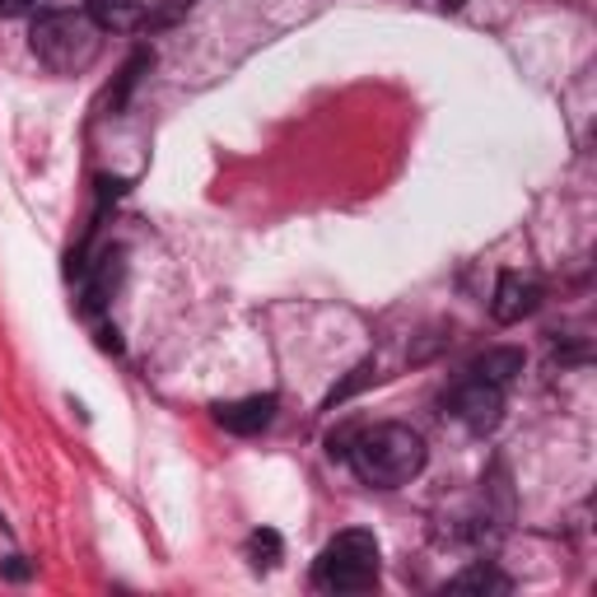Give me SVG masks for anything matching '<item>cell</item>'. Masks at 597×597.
<instances>
[{
	"instance_id": "cell-9",
	"label": "cell",
	"mask_w": 597,
	"mask_h": 597,
	"mask_svg": "<svg viewBox=\"0 0 597 597\" xmlns=\"http://www.w3.org/2000/svg\"><path fill=\"white\" fill-rule=\"evenodd\" d=\"M117 276H122V253H103L99 276L84 280V313H99V308L107 303V295L117 290Z\"/></svg>"
},
{
	"instance_id": "cell-12",
	"label": "cell",
	"mask_w": 597,
	"mask_h": 597,
	"mask_svg": "<svg viewBox=\"0 0 597 597\" xmlns=\"http://www.w3.org/2000/svg\"><path fill=\"white\" fill-rule=\"evenodd\" d=\"M150 65H154V52H145V48H141L136 56H131V61H126V71H122V84H117V94H113V99H107V103H113V107H122V103H126V94H131V90H136V84H141V75L150 71Z\"/></svg>"
},
{
	"instance_id": "cell-6",
	"label": "cell",
	"mask_w": 597,
	"mask_h": 597,
	"mask_svg": "<svg viewBox=\"0 0 597 597\" xmlns=\"http://www.w3.org/2000/svg\"><path fill=\"white\" fill-rule=\"evenodd\" d=\"M542 303V285L533 276H518V271H504L495 285V299H491V318L495 322H523L533 308Z\"/></svg>"
},
{
	"instance_id": "cell-11",
	"label": "cell",
	"mask_w": 597,
	"mask_h": 597,
	"mask_svg": "<svg viewBox=\"0 0 597 597\" xmlns=\"http://www.w3.org/2000/svg\"><path fill=\"white\" fill-rule=\"evenodd\" d=\"M248 556L257 569H271L280 560V533H271V527H261V533L248 537Z\"/></svg>"
},
{
	"instance_id": "cell-13",
	"label": "cell",
	"mask_w": 597,
	"mask_h": 597,
	"mask_svg": "<svg viewBox=\"0 0 597 597\" xmlns=\"http://www.w3.org/2000/svg\"><path fill=\"white\" fill-rule=\"evenodd\" d=\"M192 6H196V0H159V6L145 10V24L141 29H168V24H178Z\"/></svg>"
},
{
	"instance_id": "cell-16",
	"label": "cell",
	"mask_w": 597,
	"mask_h": 597,
	"mask_svg": "<svg viewBox=\"0 0 597 597\" xmlns=\"http://www.w3.org/2000/svg\"><path fill=\"white\" fill-rule=\"evenodd\" d=\"M6 579H29V565H24V560H19V556H14V560L6 565Z\"/></svg>"
},
{
	"instance_id": "cell-15",
	"label": "cell",
	"mask_w": 597,
	"mask_h": 597,
	"mask_svg": "<svg viewBox=\"0 0 597 597\" xmlns=\"http://www.w3.org/2000/svg\"><path fill=\"white\" fill-rule=\"evenodd\" d=\"M42 6V0H0V14L6 19H19V14H33Z\"/></svg>"
},
{
	"instance_id": "cell-3",
	"label": "cell",
	"mask_w": 597,
	"mask_h": 597,
	"mask_svg": "<svg viewBox=\"0 0 597 597\" xmlns=\"http://www.w3.org/2000/svg\"><path fill=\"white\" fill-rule=\"evenodd\" d=\"M379 584V537L364 527L337 533L313 560V588L322 593H369Z\"/></svg>"
},
{
	"instance_id": "cell-17",
	"label": "cell",
	"mask_w": 597,
	"mask_h": 597,
	"mask_svg": "<svg viewBox=\"0 0 597 597\" xmlns=\"http://www.w3.org/2000/svg\"><path fill=\"white\" fill-rule=\"evenodd\" d=\"M434 6H444V10H462V6H467V0H434Z\"/></svg>"
},
{
	"instance_id": "cell-2",
	"label": "cell",
	"mask_w": 597,
	"mask_h": 597,
	"mask_svg": "<svg viewBox=\"0 0 597 597\" xmlns=\"http://www.w3.org/2000/svg\"><path fill=\"white\" fill-rule=\"evenodd\" d=\"M33 56L48 65L52 75H80L99 61L103 29L84 10H42L33 19Z\"/></svg>"
},
{
	"instance_id": "cell-14",
	"label": "cell",
	"mask_w": 597,
	"mask_h": 597,
	"mask_svg": "<svg viewBox=\"0 0 597 597\" xmlns=\"http://www.w3.org/2000/svg\"><path fill=\"white\" fill-rule=\"evenodd\" d=\"M369 373H373V364L364 360V364H360V369H356V373H350V379H346V388H337V392H331V397H327V406H337V402H346V397H350V392H356L360 383H369Z\"/></svg>"
},
{
	"instance_id": "cell-1",
	"label": "cell",
	"mask_w": 597,
	"mask_h": 597,
	"mask_svg": "<svg viewBox=\"0 0 597 597\" xmlns=\"http://www.w3.org/2000/svg\"><path fill=\"white\" fill-rule=\"evenodd\" d=\"M346 457H350V467H356V476L364 485L397 491V485H411L420 472H425L430 449L411 425L388 420V425H369V430H360L356 439H350Z\"/></svg>"
},
{
	"instance_id": "cell-5",
	"label": "cell",
	"mask_w": 597,
	"mask_h": 597,
	"mask_svg": "<svg viewBox=\"0 0 597 597\" xmlns=\"http://www.w3.org/2000/svg\"><path fill=\"white\" fill-rule=\"evenodd\" d=\"M280 411V397L276 392H257V397H243V402H225V406H215V420L225 425L229 434H243V439H253L261 434L276 420Z\"/></svg>"
},
{
	"instance_id": "cell-10",
	"label": "cell",
	"mask_w": 597,
	"mask_h": 597,
	"mask_svg": "<svg viewBox=\"0 0 597 597\" xmlns=\"http://www.w3.org/2000/svg\"><path fill=\"white\" fill-rule=\"evenodd\" d=\"M449 593H508V579L495 569V565H485V560H476L472 569H462L457 579L449 584Z\"/></svg>"
},
{
	"instance_id": "cell-8",
	"label": "cell",
	"mask_w": 597,
	"mask_h": 597,
	"mask_svg": "<svg viewBox=\"0 0 597 597\" xmlns=\"http://www.w3.org/2000/svg\"><path fill=\"white\" fill-rule=\"evenodd\" d=\"M523 350L514 346H500V350H485V356H476L472 364V379H485V383H495V388H508L523 373Z\"/></svg>"
},
{
	"instance_id": "cell-7",
	"label": "cell",
	"mask_w": 597,
	"mask_h": 597,
	"mask_svg": "<svg viewBox=\"0 0 597 597\" xmlns=\"http://www.w3.org/2000/svg\"><path fill=\"white\" fill-rule=\"evenodd\" d=\"M84 14L103 33H136L145 24V0H84Z\"/></svg>"
},
{
	"instance_id": "cell-4",
	"label": "cell",
	"mask_w": 597,
	"mask_h": 597,
	"mask_svg": "<svg viewBox=\"0 0 597 597\" xmlns=\"http://www.w3.org/2000/svg\"><path fill=\"white\" fill-rule=\"evenodd\" d=\"M449 415L462 420L472 434H491L504 415V388L485 383V379H462L453 392H449Z\"/></svg>"
}]
</instances>
